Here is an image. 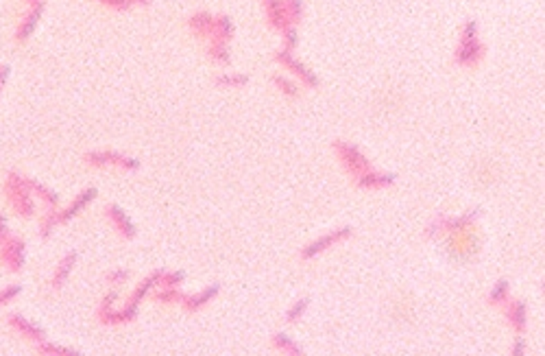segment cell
I'll list each match as a JSON object with an SVG mask.
<instances>
[{
  "label": "cell",
  "mask_w": 545,
  "mask_h": 356,
  "mask_svg": "<svg viewBox=\"0 0 545 356\" xmlns=\"http://www.w3.org/2000/svg\"><path fill=\"white\" fill-rule=\"evenodd\" d=\"M5 197H7L9 208L15 212L17 217H22V219L35 217L38 199L33 197V192L29 188V177L17 175V173H9L7 180H5Z\"/></svg>",
  "instance_id": "6da1fadb"
},
{
  "label": "cell",
  "mask_w": 545,
  "mask_h": 356,
  "mask_svg": "<svg viewBox=\"0 0 545 356\" xmlns=\"http://www.w3.org/2000/svg\"><path fill=\"white\" fill-rule=\"evenodd\" d=\"M27 262V243L15 236L7 234V238L0 243V264L9 273H20Z\"/></svg>",
  "instance_id": "7a4b0ae2"
},
{
  "label": "cell",
  "mask_w": 545,
  "mask_h": 356,
  "mask_svg": "<svg viewBox=\"0 0 545 356\" xmlns=\"http://www.w3.org/2000/svg\"><path fill=\"white\" fill-rule=\"evenodd\" d=\"M85 164L94 166V169H118V171H138L140 169V159L124 155L118 151H92L85 155Z\"/></svg>",
  "instance_id": "3957f363"
},
{
  "label": "cell",
  "mask_w": 545,
  "mask_h": 356,
  "mask_svg": "<svg viewBox=\"0 0 545 356\" xmlns=\"http://www.w3.org/2000/svg\"><path fill=\"white\" fill-rule=\"evenodd\" d=\"M96 188H85L83 192H79L75 199H72L66 208H54V221H57V225H66L70 223L75 217L83 215V210L92 204L96 199Z\"/></svg>",
  "instance_id": "277c9868"
},
{
  "label": "cell",
  "mask_w": 545,
  "mask_h": 356,
  "mask_svg": "<svg viewBox=\"0 0 545 356\" xmlns=\"http://www.w3.org/2000/svg\"><path fill=\"white\" fill-rule=\"evenodd\" d=\"M105 219L109 221L112 229H114V232H116L122 241H131V238H136L138 229H136L133 221L129 219V215H126V212H124L120 206H116V204L105 206Z\"/></svg>",
  "instance_id": "5b68a950"
},
{
  "label": "cell",
  "mask_w": 545,
  "mask_h": 356,
  "mask_svg": "<svg viewBox=\"0 0 545 356\" xmlns=\"http://www.w3.org/2000/svg\"><path fill=\"white\" fill-rule=\"evenodd\" d=\"M7 324H9V328H11L13 332H17V334L22 336V339L31 341L33 346H38V343H42V341L48 339L44 328H40L38 324H33L31 319H27V317L20 315V313H11V315L7 317Z\"/></svg>",
  "instance_id": "8992f818"
},
{
  "label": "cell",
  "mask_w": 545,
  "mask_h": 356,
  "mask_svg": "<svg viewBox=\"0 0 545 356\" xmlns=\"http://www.w3.org/2000/svg\"><path fill=\"white\" fill-rule=\"evenodd\" d=\"M75 266H77V252H68V254L57 262V266H54V271H52V276H50V289H52V291H61L66 284H68L70 273L75 271Z\"/></svg>",
  "instance_id": "52a82bcc"
},
{
  "label": "cell",
  "mask_w": 545,
  "mask_h": 356,
  "mask_svg": "<svg viewBox=\"0 0 545 356\" xmlns=\"http://www.w3.org/2000/svg\"><path fill=\"white\" fill-rule=\"evenodd\" d=\"M218 291H221V287H218V284H212V287H205L201 293L186 295L184 301H181V306H184L188 313H196V311L205 308V306L210 304V301L218 295Z\"/></svg>",
  "instance_id": "ba28073f"
},
{
  "label": "cell",
  "mask_w": 545,
  "mask_h": 356,
  "mask_svg": "<svg viewBox=\"0 0 545 356\" xmlns=\"http://www.w3.org/2000/svg\"><path fill=\"white\" fill-rule=\"evenodd\" d=\"M40 15H42V3H35V5L27 11V15H24V20L20 22V27H17V33H15V40H17V42H27V40L31 38V33L35 31V27H38Z\"/></svg>",
  "instance_id": "9c48e42d"
},
{
  "label": "cell",
  "mask_w": 545,
  "mask_h": 356,
  "mask_svg": "<svg viewBox=\"0 0 545 356\" xmlns=\"http://www.w3.org/2000/svg\"><path fill=\"white\" fill-rule=\"evenodd\" d=\"M29 188H31V192H33V197L38 199L46 210H50V208H59V194L54 192V190L46 188L44 184L35 182V180H29Z\"/></svg>",
  "instance_id": "30bf717a"
},
{
  "label": "cell",
  "mask_w": 545,
  "mask_h": 356,
  "mask_svg": "<svg viewBox=\"0 0 545 356\" xmlns=\"http://www.w3.org/2000/svg\"><path fill=\"white\" fill-rule=\"evenodd\" d=\"M449 249H453L456 256H469V254H474V249H478V247H476L474 234H471V232H460V234H456V238L449 243Z\"/></svg>",
  "instance_id": "8fae6325"
},
{
  "label": "cell",
  "mask_w": 545,
  "mask_h": 356,
  "mask_svg": "<svg viewBox=\"0 0 545 356\" xmlns=\"http://www.w3.org/2000/svg\"><path fill=\"white\" fill-rule=\"evenodd\" d=\"M186 297V293H181L179 287H157L153 291V299L159 304H181Z\"/></svg>",
  "instance_id": "7c38bea8"
},
{
  "label": "cell",
  "mask_w": 545,
  "mask_h": 356,
  "mask_svg": "<svg viewBox=\"0 0 545 356\" xmlns=\"http://www.w3.org/2000/svg\"><path fill=\"white\" fill-rule=\"evenodd\" d=\"M35 352H38V354H42V356H79V354H81V352L72 350V348L54 346V343H50L48 339L35 346Z\"/></svg>",
  "instance_id": "4fadbf2b"
},
{
  "label": "cell",
  "mask_w": 545,
  "mask_h": 356,
  "mask_svg": "<svg viewBox=\"0 0 545 356\" xmlns=\"http://www.w3.org/2000/svg\"><path fill=\"white\" fill-rule=\"evenodd\" d=\"M272 348L275 350H279V352H284V354H299V350H297V346L288 339L286 334H282V332H277L275 336H272Z\"/></svg>",
  "instance_id": "5bb4252c"
},
{
  "label": "cell",
  "mask_w": 545,
  "mask_h": 356,
  "mask_svg": "<svg viewBox=\"0 0 545 356\" xmlns=\"http://www.w3.org/2000/svg\"><path fill=\"white\" fill-rule=\"evenodd\" d=\"M20 293H22V284H9V287L0 289V306L11 304L13 299H17Z\"/></svg>",
  "instance_id": "9a60e30c"
},
{
  "label": "cell",
  "mask_w": 545,
  "mask_h": 356,
  "mask_svg": "<svg viewBox=\"0 0 545 356\" xmlns=\"http://www.w3.org/2000/svg\"><path fill=\"white\" fill-rule=\"evenodd\" d=\"M184 273L181 271H164L161 273V284L159 287H181V282H184Z\"/></svg>",
  "instance_id": "2e32d148"
},
{
  "label": "cell",
  "mask_w": 545,
  "mask_h": 356,
  "mask_svg": "<svg viewBox=\"0 0 545 356\" xmlns=\"http://www.w3.org/2000/svg\"><path fill=\"white\" fill-rule=\"evenodd\" d=\"M129 271L126 269H112L107 276H105V280H107V284H112V287H120V284H124L126 280H129Z\"/></svg>",
  "instance_id": "e0dca14e"
},
{
  "label": "cell",
  "mask_w": 545,
  "mask_h": 356,
  "mask_svg": "<svg viewBox=\"0 0 545 356\" xmlns=\"http://www.w3.org/2000/svg\"><path fill=\"white\" fill-rule=\"evenodd\" d=\"M249 79L245 77V75H238V73H227V75H223V77H218V83H225V85H245Z\"/></svg>",
  "instance_id": "ac0fdd59"
},
{
  "label": "cell",
  "mask_w": 545,
  "mask_h": 356,
  "mask_svg": "<svg viewBox=\"0 0 545 356\" xmlns=\"http://www.w3.org/2000/svg\"><path fill=\"white\" fill-rule=\"evenodd\" d=\"M303 311H305V301H303V304H301V301H297V304H295L293 308H290V311L286 313V319H288L290 324H295L297 319L303 315Z\"/></svg>",
  "instance_id": "d6986e66"
},
{
  "label": "cell",
  "mask_w": 545,
  "mask_h": 356,
  "mask_svg": "<svg viewBox=\"0 0 545 356\" xmlns=\"http://www.w3.org/2000/svg\"><path fill=\"white\" fill-rule=\"evenodd\" d=\"M9 234V225H7V219L5 215H0V243H3Z\"/></svg>",
  "instance_id": "ffe728a7"
},
{
  "label": "cell",
  "mask_w": 545,
  "mask_h": 356,
  "mask_svg": "<svg viewBox=\"0 0 545 356\" xmlns=\"http://www.w3.org/2000/svg\"><path fill=\"white\" fill-rule=\"evenodd\" d=\"M7 73H9L7 68H0V87H3V81H7Z\"/></svg>",
  "instance_id": "44dd1931"
}]
</instances>
